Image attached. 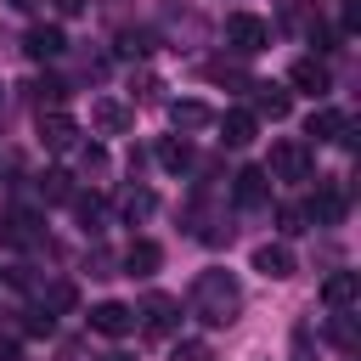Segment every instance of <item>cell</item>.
Segmentation results:
<instances>
[{
    "label": "cell",
    "instance_id": "6da1fadb",
    "mask_svg": "<svg viewBox=\"0 0 361 361\" xmlns=\"http://www.w3.org/2000/svg\"><path fill=\"white\" fill-rule=\"evenodd\" d=\"M192 316L209 327H231L243 316V282L231 271H197L192 282Z\"/></svg>",
    "mask_w": 361,
    "mask_h": 361
},
{
    "label": "cell",
    "instance_id": "7a4b0ae2",
    "mask_svg": "<svg viewBox=\"0 0 361 361\" xmlns=\"http://www.w3.org/2000/svg\"><path fill=\"white\" fill-rule=\"evenodd\" d=\"M135 327H141L147 338H175V327H180V299H175V293H147V299L135 305Z\"/></svg>",
    "mask_w": 361,
    "mask_h": 361
},
{
    "label": "cell",
    "instance_id": "3957f363",
    "mask_svg": "<svg viewBox=\"0 0 361 361\" xmlns=\"http://www.w3.org/2000/svg\"><path fill=\"white\" fill-rule=\"evenodd\" d=\"M226 45H231L237 56H259V51L271 45V23L254 17V11H231V17H226Z\"/></svg>",
    "mask_w": 361,
    "mask_h": 361
},
{
    "label": "cell",
    "instance_id": "277c9868",
    "mask_svg": "<svg viewBox=\"0 0 361 361\" xmlns=\"http://www.w3.org/2000/svg\"><path fill=\"white\" fill-rule=\"evenodd\" d=\"M310 169H316V152L305 147V141H276L271 147V180H310Z\"/></svg>",
    "mask_w": 361,
    "mask_h": 361
},
{
    "label": "cell",
    "instance_id": "5b68a950",
    "mask_svg": "<svg viewBox=\"0 0 361 361\" xmlns=\"http://www.w3.org/2000/svg\"><path fill=\"white\" fill-rule=\"evenodd\" d=\"M45 237L34 209H0V248H34Z\"/></svg>",
    "mask_w": 361,
    "mask_h": 361
},
{
    "label": "cell",
    "instance_id": "8992f818",
    "mask_svg": "<svg viewBox=\"0 0 361 361\" xmlns=\"http://www.w3.org/2000/svg\"><path fill=\"white\" fill-rule=\"evenodd\" d=\"M90 124H96V135H130L135 107L118 102V96H96V102H90Z\"/></svg>",
    "mask_w": 361,
    "mask_h": 361
},
{
    "label": "cell",
    "instance_id": "52a82bcc",
    "mask_svg": "<svg viewBox=\"0 0 361 361\" xmlns=\"http://www.w3.org/2000/svg\"><path fill=\"white\" fill-rule=\"evenodd\" d=\"M288 85L305 90V96H327V90H333V68H327L322 56H299V62L288 68Z\"/></svg>",
    "mask_w": 361,
    "mask_h": 361
},
{
    "label": "cell",
    "instance_id": "ba28073f",
    "mask_svg": "<svg viewBox=\"0 0 361 361\" xmlns=\"http://www.w3.org/2000/svg\"><path fill=\"white\" fill-rule=\"evenodd\" d=\"M299 209H305V220H310V226H338V220H344V209H350V197H344L338 186H316V192H310V203H299Z\"/></svg>",
    "mask_w": 361,
    "mask_h": 361
},
{
    "label": "cell",
    "instance_id": "9c48e42d",
    "mask_svg": "<svg viewBox=\"0 0 361 361\" xmlns=\"http://www.w3.org/2000/svg\"><path fill=\"white\" fill-rule=\"evenodd\" d=\"M90 327L102 338H124V333H135V310L118 299H102V305H90Z\"/></svg>",
    "mask_w": 361,
    "mask_h": 361
},
{
    "label": "cell",
    "instance_id": "30bf717a",
    "mask_svg": "<svg viewBox=\"0 0 361 361\" xmlns=\"http://www.w3.org/2000/svg\"><path fill=\"white\" fill-rule=\"evenodd\" d=\"M350 130H355V124H350V113H338V107H316L310 124H305V135H316V141H338V147L355 141Z\"/></svg>",
    "mask_w": 361,
    "mask_h": 361
},
{
    "label": "cell",
    "instance_id": "8fae6325",
    "mask_svg": "<svg viewBox=\"0 0 361 361\" xmlns=\"http://www.w3.org/2000/svg\"><path fill=\"white\" fill-rule=\"evenodd\" d=\"M39 141H45L51 152H68V147L79 141V124H73V113H62V107H45V113H39Z\"/></svg>",
    "mask_w": 361,
    "mask_h": 361
},
{
    "label": "cell",
    "instance_id": "7c38bea8",
    "mask_svg": "<svg viewBox=\"0 0 361 361\" xmlns=\"http://www.w3.org/2000/svg\"><path fill=\"white\" fill-rule=\"evenodd\" d=\"M231 197H237V209H259V203H271V175L265 169H237L231 175Z\"/></svg>",
    "mask_w": 361,
    "mask_h": 361
},
{
    "label": "cell",
    "instance_id": "4fadbf2b",
    "mask_svg": "<svg viewBox=\"0 0 361 361\" xmlns=\"http://www.w3.org/2000/svg\"><path fill=\"white\" fill-rule=\"evenodd\" d=\"M23 51H28L34 62H56V56L68 51V39H62V28H56V23H39V28H28V34H23Z\"/></svg>",
    "mask_w": 361,
    "mask_h": 361
},
{
    "label": "cell",
    "instance_id": "5bb4252c",
    "mask_svg": "<svg viewBox=\"0 0 361 361\" xmlns=\"http://www.w3.org/2000/svg\"><path fill=\"white\" fill-rule=\"evenodd\" d=\"M254 271L271 276V282L293 276V248H288V243H259V248H254Z\"/></svg>",
    "mask_w": 361,
    "mask_h": 361
},
{
    "label": "cell",
    "instance_id": "9a60e30c",
    "mask_svg": "<svg viewBox=\"0 0 361 361\" xmlns=\"http://www.w3.org/2000/svg\"><path fill=\"white\" fill-rule=\"evenodd\" d=\"M214 124H220V141H226V147H248L254 130H259V118H254L248 107H231V113H220Z\"/></svg>",
    "mask_w": 361,
    "mask_h": 361
},
{
    "label": "cell",
    "instance_id": "2e32d148",
    "mask_svg": "<svg viewBox=\"0 0 361 361\" xmlns=\"http://www.w3.org/2000/svg\"><path fill=\"white\" fill-rule=\"evenodd\" d=\"M355 293H361V276H355V271H327V282H322V305L350 310V305H355Z\"/></svg>",
    "mask_w": 361,
    "mask_h": 361
},
{
    "label": "cell",
    "instance_id": "e0dca14e",
    "mask_svg": "<svg viewBox=\"0 0 361 361\" xmlns=\"http://www.w3.org/2000/svg\"><path fill=\"white\" fill-rule=\"evenodd\" d=\"M158 265H164V248H158L152 237H135V243L124 248V271H130V276H152Z\"/></svg>",
    "mask_w": 361,
    "mask_h": 361
},
{
    "label": "cell",
    "instance_id": "ac0fdd59",
    "mask_svg": "<svg viewBox=\"0 0 361 361\" xmlns=\"http://www.w3.org/2000/svg\"><path fill=\"white\" fill-rule=\"evenodd\" d=\"M248 90H254V118H288L293 96L282 85H248Z\"/></svg>",
    "mask_w": 361,
    "mask_h": 361
},
{
    "label": "cell",
    "instance_id": "d6986e66",
    "mask_svg": "<svg viewBox=\"0 0 361 361\" xmlns=\"http://www.w3.org/2000/svg\"><path fill=\"white\" fill-rule=\"evenodd\" d=\"M169 124H175L180 135H192V130H209L214 113H209L203 102H169Z\"/></svg>",
    "mask_w": 361,
    "mask_h": 361
},
{
    "label": "cell",
    "instance_id": "ffe728a7",
    "mask_svg": "<svg viewBox=\"0 0 361 361\" xmlns=\"http://www.w3.org/2000/svg\"><path fill=\"white\" fill-rule=\"evenodd\" d=\"M68 203H73V214H79V226H85L90 237H96V231H107V203H102L96 192H73Z\"/></svg>",
    "mask_w": 361,
    "mask_h": 361
},
{
    "label": "cell",
    "instance_id": "44dd1931",
    "mask_svg": "<svg viewBox=\"0 0 361 361\" xmlns=\"http://www.w3.org/2000/svg\"><path fill=\"white\" fill-rule=\"evenodd\" d=\"M73 299H79V293H73V282H45V288L34 293V310H45V316H68V310H73Z\"/></svg>",
    "mask_w": 361,
    "mask_h": 361
},
{
    "label": "cell",
    "instance_id": "7402d4cb",
    "mask_svg": "<svg viewBox=\"0 0 361 361\" xmlns=\"http://www.w3.org/2000/svg\"><path fill=\"white\" fill-rule=\"evenodd\" d=\"M39 197H45V203H68V197H73V175H68V169H45V175H39Z\"/></svg>",
    "mask_w": 361,
    "mask_h": 361
},
{
    "label": "cell",
    "instance_id": "603a6c76",
    "mask_svg": "<svg viewBox=\"0 0 361 361\" xmlns=\"http://www.w3.org/2000/svg\"><path fill=\"white\" fill-rule=\"evenodd\" d=\"M152 209H158V197H152L147 186H130V192L118 197V214H124V220H147Z\"/></svg>",
    "mask_w": 361,
    "mask_h": 361
},
{
    "label": "cell",
    "instance_id": "cb8c5ba5",
    "mask_svg": "<svg viewBox=\"0 0 361 361\" xmlns=\"http://www.w3.org/2000/svg\"><path fill=\"white\" fill-rule=\"evenodd\" d=\"M158 164H164V169H175V175H180V169H186V164H192V147H186V141H180V135H164V141H158Z\"/></svg>",
    "mask_w": 361,
    "mask_h": 361
},
{
    "label": "cell",
    "instance_id": "d4e9b609",
    "mask_svg": "<svg viewBox=\"0 0 361 361\" xmlns=\"http://www.w3.org/2000/svg\"><path fill=\"white\" fill-rule=\"evenodd\" d=\"M28 90H34L39 113H45V107H62V102H68V79H34Z\"/></svg>",
    "mask_w": 361,
    "mask_h": 361
},
{
    "label": "cell",
    "instance_id": "484cf974",
    "mask_svg": "<svg viewBox=\"0 0 361 361\" xmlns=\"http://www.w3.org/2000/svg\"><path fill=\"white\" fill-rule=\"evenodd\" d=\"M288 361H316V333H310V322L293 327V338H288Z\"/></svg>",
    "mask_w": 361,
    "mask_h": 361
},
{
    "label": "cell",
    "instance_id": "4316f807",
    "mask_svg": "<svg viewBox=\"0 0 361 361\" xmlns=\"http://www.w3.org/2000/svg\"><path fill=\"white\" fill-rule=\"evenodd\" d=\"M203 79H214V85H248V73H243L237 62H209Z\"/></svg>",
    "mask_w": 361,
    "mask_h": 361
},
{
    "label": "cell",
    "instance_id": "83f0119b",
    "mask_svg": "<svg viewBox=\"0 0 361 361\" xmlns=\"http://www.w3.org/2000/svg\"><path fill=\"white\" fill-rule=\"evenodd\" d=\"M276 226H282V237H299L310 220H305V209H299V203H282V209H276Z\"/></svg>",
    "mask_w": 361,
    "mask_h": 361
},
{
    "label": "cell",
    "instance_id": "f1b7e54d",
    "mask_svg": "<svg viewBox=\"0 0 361 361\" xmlns=\"http://www.w3.org/2000/svg\"><path fill=\"white\" fill-rule=\"evenodd\" d=\"M327 338H333L338 350H355V322H350V316H333V327H327Z\"/></svg>",
    "mask_w": 361,
    "mask_h": 361
},
{
    "label": "cell",
    "instance_id": "f546056e",
    "mask_svg": "<svg viewBox=\"0 0 361 361\" xmlns=\"http://www.w3.org/2000/svg\"><path fill=\"white\" fill-rule=\"evenodd\" d=\"M118 51H124V56H147V51H152V34H147V28H135V34H124V45H118Z\"/></svg>",
    "mask_w": 361,
    "mask_h": 361
},
{
    "label": "cell",
    "instance_id": "4dcf8cb0",
    "mask_svg": "<svg viewBox=\"0 0 361 361\" xmlns=\"http://www.w3.org/2000/svg\"><path fill=\"white\" fill-rule=\"evenodd\" d=\"M175 361H214V355H209V344L186 338V344H175Z\"/></svg>",
    "mask_w": 361,
    "mask_h": 361
},
{
    "label": "cell",
    "instance_id": "1f68e13d",
    "mask_svg": "<svg viewBox=\"0 0 361 361\" xmlns=\"http://www.w3.org/2000/svg\"><path fill=\"white\" fill-rule=\"evenodd\" d=\"M338 28H344V34H355V28H361V0H344V11H338Z\"/></svg>",
    "mask_w": 361,
    "mask_h": 361
},
{
    "label": "cell",
    "instance_id": "d6a6232c",
    "mask_svg": "<svg viewBox=\"0 0 361 361\" xmlns=\"http://www.w3.org/2000/svg\"><path fill=\"white\" fill-rule=\"evenodd\" d=\"M79 164H85V169H107V152H102V147H85Z\"/></svg>",
    "mask_w": 361,
    "mask_h": 361
},
{
    "label": "cell",
    "instance_id": "836d02e7",
    "mask_svg": "<svg viewBox=\"0 0 361 361\" xmlns=\"http://www.w3.org/2000/svg\"><path fill=\"white\" fill-rule=\"evenodd\" d=\"M51 6H56V17H79L85 11V0H51Z\"/></svg>",
    "mask_w": 361,
    "mask_h": 361
},
{
    "label": "cell",
    "instance_id": "e575fe53",
    "mask_svg": "<svg viewBox=\"0 0 361 361\" xmlns=\"http://www.w3.org/2000/svg\"><path fill=\"white\" fill-rule=\"evenodd\" d=\"M0 361H17V338H0Z\"/></svg>",
    "mask_w": 361,
    "mask_h": 361
},
{
    "label": "cell",
    "instance_id": "d590c367",
    "mask_svg": "<svg viewBox=\"0 0 361 361\" xmlns=\"http://www.w3.org/2000/svg\"><path fill=\"white\" fill-rule=\"evenodd\" d=\"M6 6H17V11H34V6H39V0H6Z\"/></svg>",
    "mask_w": 361,
    "mask_h": 361
},
{
    "label": "cell",
    "instance_id": "8d00e7d4",
    "mask_svg": "<svg viewBox=\"0 0 361 361\" xmlns=\"http://www.w3.org/2000/svg\"><path fill=\"white\" fill-rule=\"evenodd\" d=\"M107 361H124V355H107Z\"/></svg>",
    "mask_w": 361,
    "mask_h": 361
}]
</instances>
